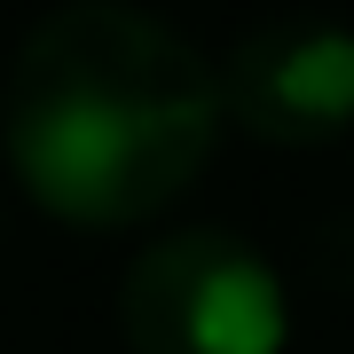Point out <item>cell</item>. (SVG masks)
Returning <instances> with one entry per match:
<instances>
[{
    "label": "cell",
    "instance_id": "1",
    "mask_svg": "<svg viewBox=\"0 0 354 354\" xmlns=\"http://www.w3.org/2000/svg\"><path fill=\"white\" fill-rule=\"evenodd\" d=\"M221 64L134 0H64L0 95L8 174L64 228H142L221 150Z\"/></svg>",
    "mask_w": 354,
    "mask_h": 354
},
{
    "label": "cell",
    "instance_id": "2",
    "mask_svg": "<svg viewBox=\"0 0 354 354\" xmlns=\"http://www.w3.org/2000/svg\"><path fill=\"white\" fill-rule=\"evenodd\" d=\"M118 330L134 354H283L291 291L236 228H174L142 244L118 283Z\"/></svg>",
    "mask_w": 354,
    "mask_h": 354
},
{
    "label": "cell",
    "instance_id": "3",
    "mask_svg": "<svg viewBox=\"0 0 354 354\" xmlns=\"http://www.w3.org/2000/svg\"><path fill=\"white\" fill-rule=\"evenodd\" d=\"M221 111L268 150H330L354 134V24L276 16L221 64Z\"/></svg>",
    "mask_w": 354,
    "mask_h": 354
}]
</instances>
